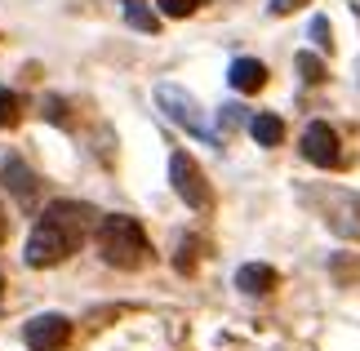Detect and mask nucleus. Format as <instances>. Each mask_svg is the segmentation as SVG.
<instances>
[{"mask_svg":"<svg viewBox=\"0 0 360 351\" xmlns=\"http://www.w3.org/2000/svg\"><path fill=\"white\" fill-rule=\"evenodd\" d=\"M5 231H9V222H5V214H0V241H5Z\"/></svg>","mask_w":360,"mask_h":351,"instance_id":"6ab92c4d","label":"nucleus"},{"mask_svg":"<svg viewBox=\"0 0 360 351\" xmlns=\"http://www.w3.org/2000/svg\"><path fill=\"white\" fill-rule=\"evenodd\" d=\"M124 18H129V27H138V32H147V36L160 27V18L147 9V0H124Z\"/></svg>","mask_w":360,"mask_h":351,"instance_id":"f8f14e48","label":"nucleus"},{"mask_svg":"<svg viewBox=\"0 0 360 351\" xmlns=\"http://www.w3.org/2000/svg\"><path fill=\"white\" fill-rule=\"evenodd\" d=\"M156 103H160L165 116H169L174 125H183L191 138H214V129H210V120H205L200 103L183 85H156Z\"/></svg>","mask_w":360,"mask_h":351,"instance_id":"7ed1b4c3","label":"nucleus"},{"mask_svg":"<svg viewBox=\"0 0 360 351\" xmlns=\"http://www.w3.org/2000/svg\"><path fill=\"white\" fill-rule=\"evenodd\" d=\"M298 72H302V80H307V85H321V80H325V63L316 58V53L302 49V53H298Z\"/></svg>","mask_w":360,"mask_h":351,"instance_id":"4468645a","label":"nucleus"},{"mask_svg":"<svg viewBox=\"0 0 360 351\" xmlns=\"http://www.w3.org/2000/svg\"><path fill=\"white\" fill-rule=\"evenodd\" d=\"M325 222L334 227L338 236H347V241H360V196H334V205H325Z\"/></svg>","mask_w":360,"mask_h":351,"instance_id":"0eeeda50","label":"nucleus"},{"mask_svg":"<svg viewBox=\"0 0 360 351\" xmlns=\"http://www.w3.org/2000/svg\"><path fill=\"white\" fill-rule=\"evenodd\" d=\"M227 80L236 94H258L262 85H267V67H262L258 58H236L227 67Z\"/></svg>","mask_w":360,"mask_h":351,"instance_id":"1a4fd4ad","label":"nucleus"},{"mask_svg":"<svg viewBox=\"0 0 360 351\" xmlns=\"http://www.w3.org/2000/svg\"><path fill=\"white\" fill-rule=\"evenodd\" d=\"M191 254H196V241H183V254H178V272H191V262H196Z\"/></svg>","mask_w":360,"mask_h":351,"instance_id":"a211bd4d","label":"nucleus"},{"mask_svg":"<svg viewBox=\"0 0 360 351\" xmlns=\"http://www.w3.org/2000/svg\"><path fill=\"white\" fill-rule=\"evenodd\" d=\"M94 241H98V258L107 267H116V272H138V267H147V258H151L147 231L138 227V218H129V214L98 218Z\"/></svg>","mask_w":360,"mask_h":351,"instance_id":"f03ea898","label":"nucleus"},{"mask_svg":"<svg viewBox=\"0 0 360 351\" xmlns=\"http://www.w3.org/2000/svg\"><path fill=\"white\" fill-rule=\"evenodd\" d=\"M94 227H98L94 205H85V200H53L45 214H40V222L32 227V236H27V249H22L27 267H58V262H67L80 245H85V236Z\"/></svg>","mask_w":360,"mask_h":351,"instance_id":"f257e3e1","label":"nucleus"},{"mask_svg":"<svg viewBox=\"0 0 360 351\" xmlns=\"http://www.w3.org/2000/svg\"><path fill=\"white\" fill-rule=\"evenodd\" d=\"M329 36H334V32H329V18H325V13H316V23H311V40H316L321 49H334V40H329Z\"/></svg>","mask_w":360,"mask_h":351,"instance_id":"2eb2a0df","label":"nucleus"},{"mask_svg":"<svg viewBox=\"0 0 360 351\" xmlns=\"http://www.w3.org/2000/svg\"><path fill=\"white\" fill-rule=\"evenodd\" d=\"M13 116H18V98L9 89H0V125H13Z\"/></svg>","mask_w":360,"mask_h":351,"instance_id":"dca6fc26","label":"nucleus"},{"mask_svg":"<svg viewBox=\"0 0 360 351\" xmlns=\"http://www.w3.org/2000/svg\"><path fill=\"white\" fill-rule=\"evenodd\" d=\"M169 182H174V191H178V200H183L187 209H210V182H205L200 174V165L187 156V151H174L169 156Z\"/></svg>","mask_w":360,"mask_h":351,"instance_id":"20e7f679","label":"nucleus"},{"mask_svg":"<svg viewBox=\"0 0 360 351\" xmlns=\"http://www.w3.org/2000/svg\"><path fill=\"white\" fill-rule=\"evenodd\" d=\"M5 182L13 187L18 200H32V196H36V174L27 170L22 160H5Z\"/></svg>","mask_w":360,"mask_h":351,"instance_id":"9b49d317","label":"nucleus"},{"mask_svg":"<svg viewBox=\"0 0 360 351\" xmlns=\"http://www.w3.org/2000/svg\"><path fill=\"white\" fill-rule=\"evenodd\" d=\"M67 338H72V320L58 316V312H45V316L27 320V329H22L27 351H63Z\"/></svg>","mask_w":360,"mask_h":351,"instance_id":"39448f33","label":"nucleus"},{"mask_svg":"<svg viewBox=\"0 0 360 351\" xmlns=\"http://www.w3.org/2000/svg\"><path fill=\"white\" fill-rule=\"evenodd\" d=\"M200 5H210V0H156V9L165 18H191Z\"/></svg>","mask_w":360,"mask_h":351,"instance_id":"ddd939ff","label":"nucleus"},{"mask_svg":"<svg viewBox=\"0 0 360 351\" xmlns=\"http://www.w3.org/2000/svg\"><path fill=\"white\" fill-rule=\"evenodd\" d=\"M276 267H267V262H245L240 272H236V289L240 293H249V298H262V293H271L276 289Z\"/></svg>","mask_w":360,"mask_h":351,"instance_id":"6e6552de","label":"nucleus"},{"mask_svg":"<svg viewBox=\"0 0 360 351\" xmlns=\"http://www.w3.org/2000/svg\"><path fill=\"white\" fill-rule=\"evenodd\" d=\"M302 156H307L316 170H338V165H342V143H338V134L329 129L325 120H311L307 134H302Z\"/></svg>","mask_w":360,"mask_h":351,"instance_id":"423d86ee","label":"nucleus"},{"mask_svg":"<svg viewBox=\"0 0 360 351\" xmlns=\"http://www.w3.org/2000/svg\"><path fill=\"white\" fill-rule=\"evenodd\" d=\"M302 5H311V0H271V18H285V13H294V9H302Z\"/></svg>","mask_w":360,"mask_h":351,"instance_id":"f3484780","label":"nucleus"},{"mask_svg":"<svg viewBox=\"0 0 360 351\" xmlns=\"http://www.w3.org/2000/svg\"><path fill=\"white\" fill-rule=\"evenodd\" d=\"M249 134H254V143H258V147H276V143L285 138V125H281V116L262 111V116L249 120Z\"/></svg>","mask_w":360,"mask_h":351,"instance_id":"9d476101","label":"nucleus"}]
</instances>
